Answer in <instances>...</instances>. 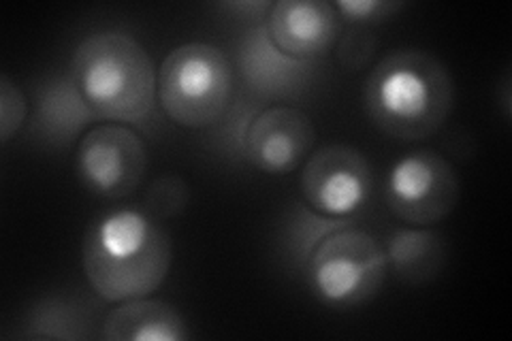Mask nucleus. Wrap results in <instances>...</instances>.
Returning a JSON list of instances; mask_svg holds the SVG:
<instances>
[{
  "label": "nucleus",
  "instance_id": "f3484780",
  "mask_svg": "<svg viewBox=\"0 0 512 341\" xmlns=\"http://www.w3.org/2000/svg\"><path fill=\"white\" fill-rule=\"evenodd\" d=\"M263 109V103L248 92L235 94L224 116L212 126V148L224 160H246L248 131Z\"/></svg>",
  "mask_w": 512,
  "mask_h": 341
},
{
  "label": "nucleus",
  "instance_id": "ddd939ff",
  "mask_svg": "<svg viewBox=\"0 0 512 341\" xmlns=\"http://www.w3.org/2000/svg\"><path fill=\"white\" fill-rule=\"evenodd\" d=\"M101 337L105 341H182L188 337V327L173 305L146 297L114 307L103 320Z\"/></svg>",
  "mask_w": 512,
  "mask_h": 341
},
{
  "label": "nucleus",
  "instance_id": "9d476101",
  "mask_svg": "<svg viewBox=\"0 0 512 341\" xmlns=\"http://www.w3.org/2000/svg\"><path fill=\"white\" fill-rule=\"evenodd\" d=\"M316 143L314 124L297 107H265L246 139V162L269 175H286L308 158Z\"/></svg>",
  "mask_w": 512,
  "mask_h": 341
},
{
  "label": "nucleus",
  "instance_id": "20e7f679",
  "mask_svg": "<svg viewBox=\"0 0 512 341\" xmlns=\"http://www.w3.org/2000/svg\"><path fill=\"white\" fill-rule=\"evenodd\" d=\"M235 96L229 56L210 43H186L158 67V105L182 128H212Z\"/></svg>",
  "mask_w": 512,
  "mask_h": 341
},
{
  "label": "nucleus",
  "instance_id": "f257e3e1",
  "mask_svg": "<svg viewBox=\"0 0 512 341\" xmlns=\"http://www.w3.org/2000/svg\"><path fill=\"white\" fill-rule=\"evenodd\" d=\"M171 261V237L146 209L105 211L84 235V273L96 295L109 303L154 295Z\"/></svg>",
  "mask_w": 512,
  "mask_h": 341
},
{
  "label": "nucleus",
  "instance_id": "412c9836",
  "mask_svg": "<svg viewBox=\"0 0 512 341\" xmlns=\"http://www.w3.org/2000/svg\"><path fill=\"white\" fill-rule=\"evenodd\" d=\"M378 50V39L370 30L355 28L340 41L338 47V62L348 71H361L372 62L374 52Z\"/></svg>",
  "mask_w": 512,
  "mask_h": 341
},
{
  "label": "nucleus",
  "instance_id": "aec40b11",
  "mask_svg": "<svg viewBox=\"0 0 512 341\" xmlns=\"http://www.w3.org/2000/svg\"><path fill=\"white\" fill-rule=\"evenodd\" d=\"M331 5L346 22L359 26L389 20L404 9V3H391V0H338Z\"/></svg>",
  "mask_w": 512,
  "mask_h": 341
},
{
  "label": "nucleus",
  "instance_id": "1a4fd4ad",
  "mask_svg": "<svg viewBox=\"0 0 512 341\" xmlns=\"http://www.w3.org/2000/svg\"><path fill=\"white\" fill-rule=\"evenodd\" d=\"M235 62L244 92L263 101L299 99L314 84L316 62L284 54L267 35L265 24H254L239 39Z\"/></svg>",
  "mask_w": 512,
  "mask_h": 341
},
{
  "label": "nucleus",
  "instance_id": "0eeeda50",
  "mask_svg": "<svg viewBox=\"0 0 512 341\" xmlns=\"http://www.w3.org/2000/svg\"><path fill=\"white\" fill-rule=\"evenodd\" d=\"M75 171L79 184L96 197L124 199L148 171L146 143L124 124H101L79 139Z\"/></svg>",
  "mask_w": 512,
  "mask_h": 341
},
{
  "label": "nucleus",
  "instance_id": "423d86ee",
  "mask_svg": "<svg viewBox=\"0 0 512 341\" xmlns=\"http://www.w3.org/2000/svg\"><path fill=\"white\" fill-rule=\"evenodd\" d=\"M459 175L444 156L419 150L399 158L384 182V203L408 226H431L455 209Z\"/></svg>",
  "mask_w": 512,
  "mask_h": 341
},
{
  "label": "nucleus",
  "instance_id": "f8f14e48",
  "mask_svg": "<svg viewBox=\"0 0 512 341\" xmlns=\"http://www.w3.org/2000/svg\"><path fill=\"white\" fill-rule=\"evenodd\" d=\"M99 120L79 92L71 73L45 77L35 88V113L28 133L47 148H67Z\"/></svg>",
  "mask_w": 512,
  "mask_h": 341
},
{
  "label": "nucleus",
  "instance_id": "6ab92c4d",
  "mask_svg": "<svg viewBox=\"0 0 512 341\" xmlns=\"http://www.w3.org/2000/svg\"><path fill=\"white\" fill-rule=\"evenodd\" d=\"M28 116V101L24 92L3 75L0 77V143L7 145L20 131Z\"/></svg>",
  "mask_w": 512,
  "mask_h": 341
},
{
  "label": "nucleus",
  "instance_id": "dca6fc26",
  "mask_svg": "<svg viewBox=\"0 0 512 341\" xmlns=\"http://www.w3.org/2000/svg\"><path fill=\"white\" fill-rule=\"evenodd\" d=\"M22 327L26 339H86L92 310L73 297H47L30 307Z\"/></svg>",
  "mask_w": 512,
  "mask_h": 341
},
{
  "label": "nucleus",
  "instance_id": "f03ea898",
  "mask_svg": "<svg viewBox=\"0 0 512 341\" xmlns=\"http://www.w3.org/2000/svg\"><path fill=\"white\" fill-rule=\"evenodd\" d=\"M455 86L444 64L421 50H397L376 62L363 86L367 118L380 133L421 141L451 116Z\"/></svg>",
  "mask_w": 512,
  "mask_h": 341
},
{
  "label": "nucleus",
  "instance_id": "6e6552de",
  "mask_svg": "<svg viewBox=\"0 0 512 341\" xmlns=\"http://www.w3.org/2000/svg\"><path fill=\"white\" fill-rule=\"evenodd\" d=\"M299 188L303 203L327 218L352 220L374 192V171L363 152L350 145H327L303 165Z\"/></svg>",
  "mask_w": 512,
  "mask_h": 341
},
{
  "label": "nucleus",
  "instance_id": "2eb2a0df",
  "mask_svg": "<svg viewBox=\"0 0 512 341\" xmlns=\"http://www.w3.org/2000/svg\"><path fill=\"white\" fill-rule=\"evenodd\" d=\"M355 224V220L327 218L306 203H293L286 209L278 231V248L284 263L297 273H306L312 254L329 235Z\"/></svg>",
  "mask_w": 512,
  "mask_h": 341
},
{
  "label": "nucleus",
  "instance_id": "39448f33",
  "mask_svg": "<svg viewBox=\"0 0 512 341\" xmlns=\"http://www.w3.org/2000/svg\"><path fill=\"white\" fill-rule=\"evenodd\" d=\"M387 273L382 243L357 224H350L320 243L306 278L320 303L335 310H350L372 301L382 290Z\"/></svg>",
  "mask_w": 512,
  "mask_h": 341
},
{
  "label": "nucleus",
  "instance_id": "a211bd4d",
  "mask_svg": "<svg viewBox=\"0 0 512 341\" xmlns=\"http://www.w3.org/2000/svg\"><path fill=\"white\" fill-rule=\"evenodd\" d=\"M188 201H190V190L182 177L163 175L158 177V180H154V184L148 188L146 197H143V209H146L148 214L158 222H163L182 214V211L188 207Z\"/></svg>",
  "mask_w": 512,
  "mask_h": 341
},
{
  "label": "nucleus",
  "instance_id": "4be33fe9",
  "mask_svg": "<svg viewBox=\"0 0 512 341\" xmlns=\"http://www.w3.org/2000/svg\"><path fill=\"white\" fill-rule=\"evenodd\" d=\"M274 3H267V0H259V3H254V0H239V3H224L220 5L224 11L233 13V18H242V20H265L267 13Z\"/></svg>",
  "mask_w": 512,
  "mask_h": 341
},
{
  "label": "nucleus",
  "instance_id": "9b49d317",
  "mask_svg": "<svg viewBox=\"0 0 512 341\" xmlns=\"http://www.w3.org/2000/svg\"><path fill=\"white\" fill-rule=\"evenodd\" d=\"M338 20L331 3L318 0H280L265 18L267 35L288 56L306 62L323 58L338 37Z\"/></svg>",
  "mask_w": 512,
  "mask_h": 341
},
{
  "label": "nucleus",
  "instance_id": "7ed1b4c3",
  "mask_svg": "<svg viewBox=\"0 0 512 341\" xmlns=\"http://www.w3.org/2000/svg\"><path fill=\"white\" fill-rule=\"evenodd\" d=\"M69 73L99 120L146 124L158 103V71L143 45L126 32L105 30L75 47Z\"/></svg>",
  "mask_w": 512,
  "mask_h": 341
},
{
  "label": "nucleus",
  "instance_id": "4468645a",
  "mask_svg": "<svg viewBox=\"0 0 512 341\" xmlns=\"http://www.w3.org/2000/svg\"><path fill=\"white\" fill-rule=\"evenodd\" d=\"M382 248L395 278L412 286L434 280L446 261L442 237L427 226L395 229Z\"/></svg>",
  "mask_w": 512,
  "mask_h": 341
}]
</instances>
